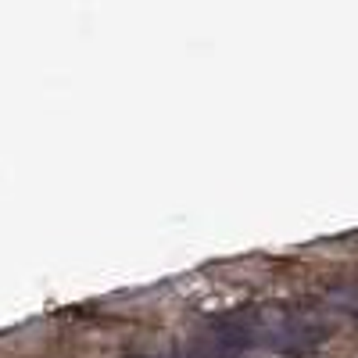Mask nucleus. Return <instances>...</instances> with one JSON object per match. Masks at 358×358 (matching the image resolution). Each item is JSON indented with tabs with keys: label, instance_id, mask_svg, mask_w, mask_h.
<instances>
[{
	"label": "nucleus",
	"instance_id": "f257e3e1",
	"mask_svg": "<svg viewBox=\"0 0 358 358\" xmlns=\"http://www.w3.org/2000/svg\"><path fill=\"white\" fill-rule=\"evenodd\" d=\"M255 348H273L280 355H308L322 348L330 326L308 312H251Z\"/></svg>",
	"mask_w": 358,
	"mask_h": 358
}]
</instances>
